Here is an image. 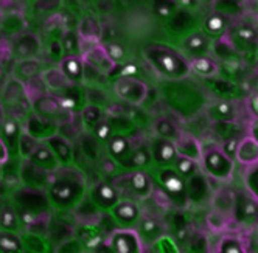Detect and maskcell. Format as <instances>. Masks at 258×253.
I'll use <instances>...</instances> for the list:
<instances>
[{"instance_id":"cell-16","label":"cell","mask_w":258,"mask_h":253,"mask_svg":"<svg viewBox=\"0 0 258 253\" xmlns=\"http://www.w3.org/2000/svg\"><path fill=\"white\" fill-rule=\"evenodd\" d=\"M103 28L95 17H84L78 27L80 39L89 44H98L101 41Z\"/></svg>"},{"instance_id":"cell-45","label":"cell","mask_w":258,"mask_h":253,"mask_svg":"<svg viewBox=\"0 0 258 253\" xmlns=\"http://www.w3.org/2000/svg\"><path fill=\"white\" fill-rule=\"evenodd\" d=\"M137 73V67L133 64H126L121 70V75L120 76H136Z\"/></svg>"},{"instance_id":"cell-29","label":"cell","mask_w":258,"mask_h":253,"mask_svg":"<svg viewBox=\"0 0 258 253\" xmlns=\"http://www.w3.org/2000/svg\"><path fill=\"white\" fill-rule=\"evenodd\" d=\"M78 234V239L87 245V247H92L94 244H97L100 241V233H98V227L97 225H92V224H84L83 227L78 228L77 231Z\"/></svg>"},{"instance_id":"cell-12","label":"cell","mask_w":258,"mask_h":253,"mask_svg":"<svg viewBox=\"0 0 258 253\" xmlns=\"http://www.w3.org/2000/svg\"><path fill=\"white\" fill-rule=\"evenodd\" d=\"M27 160H30L31 163H34L38 168H41V170H44L47 173L54 171V170L59 166L56 157H54V154L51 152V149L47 146V144H44V143H41L39 146L36 148V151Z\"/></svg>"},{"instance_id":"cell-24","label":"cell","mask_w":258,"mask_h":253,"mask_svg":"<svg viewBox=\"0 0 258 253\" xmlns=\"http://www.w3.org/2000/svg\"><path fill=\"white\" fill-rule=\"evenodd\" d=\"M129 185H131L133 191L140 197H146L151 193V179L142 170H136L131 174V177H129Z\"/></svg>"},{"instance_id":"cell-36","label":"cell","mask_w":258,"mask_h":253,"mask_svg":"<svg viewBox=\"0 0 258 253\" xmlns=\"http://www.w3.org/2000/svg\"><path fill=\"white\" fill-rule=\"evenodd\" d=\"M114 134L112 128H110V124L106 123V121H98L95 126H94V135L98 141H107L109 137Z\"/></svg>"},{"instance_id":"cell-43","label":"cell","mask_w":258,"mask_h":253,"mask_svg":"<svg viewBox=\"0 0 258 253\" xmlns=\"http://www.w3.org/2000/svg\"><path fill=\"white\" fill-rule=\"evenodd\" d=\"M206 44V39L202 38L201 34H195V36H191V38H188V41H187V47L191 50V51H198V50H201V47Z\"/></svg>"},{"instance_id":"cell-13","label":"cell","mask_w":258,"mask_h":253,"mask_svg":"<svg viewBox=\"0 0 258 253\" xmlns=\"http://www.w3.org/2000/svg\"><path fill=\"white\" fill-rule=\"evenodd\" d=\"M45 144L51 149L59 165H69L72 161V148L69 141L59 134H53L45 140Z\"/></svg>"},{"instance_id":"cell-3","label":"cell","mask_w":258,"mask_h":253,"mask_svg":"<svg viewBox=\"0 0 258 253\" xmlns=\"http://www.w3.org/2000/svg\"><path fill=\"white\" fill-rule=\"evenodd\" d=\"M34 115H38L42 120L54 123L56 126H64L70 121L72 112L62 106L61 100L54 95H41L38 100L33 101Z\"/></svg>"},{"instance_id":"cell-11","label":"cell","mask_w":258,"mask_h":253,"mask_svg":"<svg viewBox=\"0 0 258 253\" xmlns=\"http://www.w3.org/2000/svg\"><path fill=\"white\" fill-rule=\"evenodd\" d=\"M59 70L69 82L77 84L84 78V61L80 55L78 56H66L61 61Z\"/></svg>"},{"instance_id":"cell-44","label":"cell","mask_w":258,"mask_h":253,"mask_svg":"<svg viewBox=\"0 0 258 253\" xmlns=\"http://www.w3.org/2000/svg\"><path fill=\"white\" fill-rule=\"evenodd\" d=\"M8 155H10V149L7 146V143L4 141L2 135H0V165H4L8 160Z\"/></svg>"},{"instance_id":"cell-23","label":"cell","mask_w":258,"mask_h":253,"mask_svg":"<svg viewBox=\"0 0 258 253\" xmlns=\"http://www.w3.org/2000/svg\"><path fill=\"white\" fill-rule=\"evenodd\" d=\"M44 84L50 92H53L54 97H58V92L64 94L72 82L66 79V76L61 73V70H50L44 73Z\"/></svg>"},{"instance_id":"cell-40","label":"cell","mask_w":258,"mask_h":253,"mask_svg":"<svg viewBox=\"0 0 258 253\" xmlns=\"http://www.w3.org/2000/svg\"><path fill=\"white\" fill-rule=\"evenodd\" d=\"M219 250L221 251H227V253H236V251H244V248L239 245L238 239L233 238H224L219 244Z\"/></svg>"},{"instance_id":"cell-7","label":"cell","mask_w":258,"mask_h":253,"mask_svg":"<svg viewBox=\"0 0 258 253\" xmlns=\"http://www.w3.org/2000/svg\"><path fill=\"white\" fill-rule=\"evenodd\" d=\"M81 58L86 64H89L90 67L98 70L100 73H103L104 76H109L117 67V64L110 59V56L106 53L104 47L100 44H95L90 50L84 51V55Z\"/></svg>"},{"instance_id":"cell-20","label":"cell","mask_w":258,"mask_h":253,"mask_svg":"<svg viewBox=\"0 0 258 253\" xmlns=\"http://www.w3.org/2000/svg\"><path fill=\"white\" fill-rule=\"evenodd\" d=\"M107 151L112 158L123 161L124 157H127L131 152V144H129L127 137L121 134H112L107 140Z\"/></svg>"},{"instance_id":"cell-33","label":"cell","mask_w":258,"mask_h":253,"mask_svg":"<svg viewBox=\"0 0 258 253\" xmlns=\"http://www.w3.org/2000/svg\"><path fill=\"white\" fill-rule=\"evenodd\" d=\"M81 118H83V123L87 126V128H89V126H90V128H94V126L101 120V109L97 104L87 106V107H84Z\"/></svg>"},{"instance_id":"cell-28","label":"cell","mask_w":258,"mask_h":253,"mask_svg":"<svg viewBox=\"0 0 258 253\" xmlns=\"http://www.w3.org/2000/svg\"><path fill=\"white\" fill-rule=\"evenodd\" d=\"M16 75L19 78H27V79H34L36 76H39L41 65L36 59H24L22 62L17 64L16 67Z\"/></svg>"},{"instance_id":"cell-17","label":"cell","mask_w":258,"mask_h":253,"mask_svg":"<svg viewBox=\"0 0 258 253\" xmlns=\"http://www.w3.org/2000/svg\"><path fill=\"white\" fill-rule=\"evenodd\" d=\"M39 51V41L34 34H24L14 42V53L22 59H34Z\"/></svg>"},{"instance_id":"cell-8","label":"cell","mask_w":258,"mask_h":253,"mask_svg":"<svg viewBox=\"0 0 258 253\" xmlns=\"http://www.w3.org/2000/svg\"><path fill=\"white\" fill-rule=\"evenodd\" d=\"M112 216L114 219L121 224V225H134L139 221V205L133 201H118L112 208Z\"/></svg>"},{"instance_id":"cell-38","label":"cell","mask_w":258,"mask_h":253,"mask_svg":"<svg viewBox=\"0 0 258 253\" xmlns=\"http://www.w3.org/2000/svg\"><path fill=\"white\" fill-rule=\"evenodd\" d=\"M174 0H154V11L160 17H168L171 16L174 10Z\"/></svg>"},{"instance_id":"cell-6","label":"cell","mask_w":258,"mask_h":253,"mask_svg":"<svg viewBox=\"0 0 258 253\" xmlns=\"http://www.w3.org/2000/svg\"><path fill=\"white\" fill-rule=\"evenodd\" d=\"M201 161L204 163V168L207 170V173L213 177H218V179L229 177V174L232 171L230 160L227 158V154L223 151L213 149L209 152H202Z\"/></svg>"},{"instance_id":"cell-25","label":"cell","mask_w":258,"mask_h":253,"mask_svg":"<svg viewBox=\"0 0 258 253\" xmlns=\"http://www.w3.org/2000/svg\"><path fill=\"white\" fill-rule=\"evenodd\" d=\"M151 160H153L151 158V152L146 148H140V149H137V151L129 154L123 161H120V163H123L127 168L142 170V168H145L146 165H148Z\"/></svg>"},{"instance_id":"cell-15","label":"cell","mask_w":258,"mask_h":253,"mask_svg":"<svg viewBox=\"0 0 258 253\" xmlns=\"http://www.w3.org/2000/svg\"><path fill=\"white\" fill-rule=\"evenodd\" d=\"M27 132L41 141V140H47L53 134H56L58 132V126L54 123H50L47 120L39 118L38 115H34V117H31L28 120Z\"/></svg>"},{"instance_id":"cell-1","label":"cell","mask_w":258,"mask_h":253,"mask_svg":"<svg viewBox=\"0 0 258 253\" xmlns=\"http://www.w3.org/2000/svg\"><path fill=\"white\" fill-rule=\"evenodd\" d=\"M84 193L83 180L77 177H59L48 187V199L59 208H70L77 205Z\"/></svg>"},{"instance_id":"cell-2","label":"cell","mask_w":258,"mask_h":253,"mask_svg":"<svg viewBox=\"0 0 258 253\" xmlns=\"http://www.w3.org/2000/svg\"><path fill=\"white\" fill-rule=\"evenodd\" d=\"M145 58L151 65L160 71L162 75L168 78H177L185 71L187 65L180 59L177 53L168 50V48H160V47H151L145 51Z\"/></svg>"},{"instance_id":"cell-41","label":"cell","mask_w":258,"mask_h":253,"mask_svg":"<svg viewBox=\"0 0 258 253\" xmlns=\"http://www.w3.org/2000/svg\"><path fill=\"white\" fill-rule=\"evenodd\" d=\"M206 27H207L209 31L216 33V31H219V30H223V27H224V19H223L221 16H218V14H213V16H210L209 19H207Z\"/></svg>"},{"instance_id":"cell-49","label":"cell","mask_w":258,"mask_h":253,"mask_svg":"<svg viewBox=\"0 0 258 253\" xmlns=\"http://www.w3.org/2000/svg\"><path fill=\"white\" fill-rule=\"evenodd\" d=\"M252 109H253V112L258 115V97H255L253 101H252Z\"/></svg>"},{"instance_id":"cell-39","label":"cell","mask_w":258,"mask_h":253,"mask_svg":"<svg viewBox=\"0 0 258 253\" xmlns=\"http://www.w3.org/2000/svg\"><path fill=\"white\" fill-rule=\"evenodd\" d=\"M139 234H143V236H153V239L157 238V233H159V225L157 222L151 221V219H145L140 222V230H137Z\"/></svg>"},{"instance_id":"cell-37","label":"cell","mask_w":258,"mask_h":253,"mask_svg":"<svg viewBox=\"0 0 258 253\" xmlns=\"http://www.w3.org/2000/svg\"><path fill=\"white\" fill-rule=\"evenodd\" d=\"M104 47V50H106V53L110 56V59H112L115 64H118L120 61H123L124 59V48L120 45V44H117V42H110V44H106V45H103Z\"/></svg>"},{"instance_id":"cell-31","label":"cell","mask_w":258,"mask_h":253,"mask_svg":"<svg viewBox=\"0 0 258 253\" xmlns=\"http://www.w3.org/2000/svg\"><path fill=\"white\" fill-rule=\"evenodd\" d=\"M80 36L75 31H67L64 34V38L61 41V47L62 51H66L67 56H78V51H80Z\"/></svg>"},{"instance_id":"cell-50","label":"cell","mask_w":258,"mask_h":253,"mask_svg":"<svg viewBox=\"0 0 258 253\" xmlns=\"http://www.w3.org/2000/svg\"><path fill=\"white\" fill-rule=\"evenodd\" d=\"M177 2H180L182 5H187L188 7V5H193L195 4V0H177Z\"/></svg>"},{"instance_id":"cell-52","label":"cell","mask_w":258,"mask_h":253,"mask_svg":"<svg viewBox=\"0 0 258 253\" xmlns=\"http://www.w3.org/2000/svg\"><path fill=\"white\" fill-rule=\"evenodd\" d=\"M0 73H2V71H0Z\"/></svg>"},{"instance_id":"cell-18","label":"cell","mask_w":258,"mask_h":253,"mask_svg":"<svg viewBox=\"0 0 258 253\" xmlns=\"http://www.w3.org/2000/svg\"><path fill=\"white\" fill-rule=\"evenodd\" d=\"M236 158L244 165H250L258 160V141L253 137H246L239 143H236L235 149Z\"/></svg>"},{"instance_id":"cell-34","label":"cell","mask_w":258,"mask_h":253,"mask_svg":"<svg viewBox=\"0 0 258 253\" xmlns=\"http://www.w3.org/2000/svg\"><path fill=\"white\" fill-rule=\"evenodd\" d=\"M154 129H156V132H157V135H159L160 138L174 140V138H176V135H177V131H176L174 126H173L170 121L163 120V118H162V120H159V121L156 123Z\"/></svg>"},{"instance_id":"cell-48","label":"cell","mask_w":258,"mask_h":253,"mask_svg":"<svg viewBox=\"0 0 258 253\" xmlns=\"http://www.w3.org/2000/svg\"><path fill=\"white\" fill-rule=\"evenodd\" d=\"M218 109H219V112H221V114H227L230 107H229V104H227V103H223V104H219V106H218Z\"/></svg>"},{"instance_id":"cell-35","label":"cell","mask_w":258,"mask_h":253,"mask_svg":"<svg viewBox=\"0 0 258 253\" xmlns=\"http://www.w3.org/2000/svg\"><path fill=\"white\" fill-rule=\"evenodd\" d=\"M176 170L180 176H191L196 170V161L188 158V157H183V155H179L176 157Z\"/></svg>"},{"instance_id":"cell-9","label":"cell","mask_w":258,"mask_h":253,"mask_svg":"<svg viewBox=\"0 0 258 253\" xmlns=\"http://www.w3.org/2000/svg\"><path fill=\"white\" fill-rule=\"evenodd\" d=\"M174 146L179 155L188 157L195 161L201 160L202 151H201V144L198 143V140L185 132H177L176 138H174Z\"/></svg>"},{"instance_id":"cell-26","label":"cell","mask_w":258,"mask_h":253,"mask_svg":"<svg viewBox=\"0 0 258 253\" xmlns=\"http://www.w3.org/2000/svg\"><path fill=\"white\" fill-rule=\"evenodd\" d=\"M22 248H24L22 241L14 231L0 230V251L17 253V251H22Z\"/></svg>"},{"instance_id":"cell-4","label":"cell","mask_w":258,"mask_h":253,"mask_svg":"<svg viewBox=\"0 0 258 253\" xmlns=\"http://www.w3.org/2000/svg\"><path fill=\"white\" fill-rule=\"evenodd\" d=\"M115 94L126 103L140 104L148 95V87L136 76H118L115 81Z\"/></svg>"},{"instance_id":"cell-46","label":"cell","mask_w":258,"mask_h":253,"mask_svg":"<svg viewBox=\"0 0 258 253\" xmlns=\"http://www.w3.org/2000/svg\"><path fill=\"white\" fill-rule=\"evenodd\" d=\"M238 34H239V38H243V39H246V41L253 39V33H252L250 30H239Z\"/></svg>"},{"instance_id":"cell-27","label":"cell","mask_w":258,"mask_h":253,"mask_svg":"<svg viewBox=\"0 0 258 253\" xmlns=\"http://www.w3.org/2000/svg\"><path fill=\"white\" fill-rule=\"evenodd\" d=\"M19 228V214L11 207L0 208V230L16 231Z\"/></svg>"},{"instance_id":"cell-5","label":"cell","mask_w":258,"mask_h":253,"mask_svg":"<svg viewBox=\"0 0 258 253\" xmlns=\"http://www.w3.org/2000/svg\"><path fill=\"white\" fill-rule=\"evenodd\" d=\"M110 248L117 253H137L142 251L140 234L133 228H121L114 231L110 238Z\"/></svg>"},{"instance_id":"cell-42","label":"cell","mask_w":258,"mask_h":253,"mask_svg":"<svg viewBox=\"0 0 258 253\" xmlns=\"http://www.w3.org/2000/svg\"><path fill=\"white\" fill-rule=\"evenodd\" d=\"M246 179H247V182H252V180H256V187H253V188H250V190H249V191H252V194H253V193L258 190V160L249 165V174L246 176ZM256 201H258V199H256Z\"/></svg>"},{"instance_id":"cell-10","label":"cell","mask_w":258,"mask_h":253,"mask_svg":"<svg viewBox=\"0 0 258 253\" xmlns=\"http://www.w3.org/2000/svg\"><path fill=\"white\" fill-rule=\"evenodd\" d=\"M92 201L103 210H110L120 199H118L117 190L112 185L101 182L94 188V191H92Z\"/></svg>"},{"instance_id":"cell-14","label":"cell","mask_w":258,"mask_h":253,"mask_svg":"<svg viewBox=\"0 0 258 253\" xmlns=\"http://www.w3.org/2000/svg\"><path fill=\"white\" fill-rule=\"evenodd\" d=\"M177 157V151L174 146V141L167 140V138H160L157 140L153 148H151V158L157 163H171Z\"/></svg>"},{"instance_id":"cell-21","label":"cell","mask_w":258,"mask_h":253,"mask_svg":"<svg viewBox=\"0 0 258 253\" xmlns=\"http://www.w3.org/2000/svg\"><path fill=\"white\" fill-rule=\"evenodd\" d=\"M21 126L19 121L13 117H8L2 123V138L7 143L8 149L16 148L17 151V144H19V137H21Z\"/></svg>"},{"instance_id":"cell-47","label":"cell","mask_w":258,"mask_h":253,"mask_svg":"<svg viewBox=\"0 0 258 253\" xmlns=\"http://www.w3.org/2000/svg\"><path fill=\"white\" fill-rule=\"evenodd\" d=\"M246 214H255V211H256V205L253 204V202H250V204H247L246 205Z\"/></svg>"},{"instance_id":"cell-32","label":"cell","mask_w":258,"mask_h":253,"mask_svg":"<svg viewBox=\"0 0 258 253\" xmlns=\"http://www.w3.org/2000/svg\"><path fill=\"white\" fill-rule=\"evenodd\" d=\"M191 68L196 71L198 75L210 76L216 71V64L209 58H196L191 61Z\"/></svg>"},{"instance_id":"cell-30","label":"cell","mask_w":258,"mask_h":253,"mask_svg":"<svg viewBox=\"0 0 258 253\" xmlns=\"http://www.w3.org/2000/svg\"><path fill=\"white\" fill-rule=\"evenodd\" d=\"M41 144V141L38 138H34L33 135H30L28 132H22L19 137V144H17V151L21 152L22 157L28 158L34 151Z\"/></svg>"},{"instance_id":"cell-19","label":"cell","mask_w":258,"mask_h":253,"mask_svg":"<svg viewBox=\"0 0 258 253\" xmlns=\"http://www.w3.org/2000/svg\"><path fill=\"white\" fill-rule=\"evenodd\" d=\"M159 180L168 196H179L183 193V180L179 173L173 170H163L159 173Z\"/></svg>"},{"instance_id":"cell-22","label":"cell","mask_w":258,"mask_h":253,"mask_svg":"<svg viewBox=\"0 0 258 253\" xmlns=\"http://www.w3.org/2000/svg\"><path fill=\"white\" fill-rule=\"evenodd\" d=\"M27 98V89L25 86L19 81V79H13L10 81V84L5 89L4 94V103L7 106H19L24 103V100Z\"/></svg>"},{"instance_id":"cell-51","label":"cell","mask_w":258,"mask_h":253,"mask_svg":"<svg viewBox=\"0 0 258 253\" xmlns=\"http://www.w3.org/2000/svg\"><path fill=\"white\" fill-rule=\"evenodd\" d=\"M0 22H2V14H0Z\"/></svg>"}]
</instances>
